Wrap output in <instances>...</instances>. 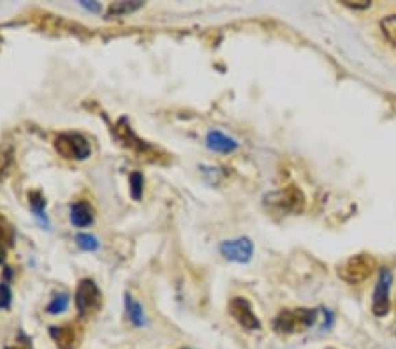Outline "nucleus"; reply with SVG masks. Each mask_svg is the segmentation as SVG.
I'll use <instances>...</instances> for the list:
<instances>
[{
    "label": "nucleus",
    "instance_id": "f257e3e1",
    "mask_svg": "<svg viewBox=\"0 0 396 349\" xmlns=\"http://www.w3.org/2000/svg\"><path fill=\"white\" fill-rule=\"evenodd\" d=\"M317 321V311L312 308H294V311H282L273 319V328L279 333L305 332Z\"/></svg>",
    "mask_w": 396,
    "mask_h": 349
},
{
    "label": "nucleus",
    "instance_id": "f03ea898",
    "mask_svg": "<svg viewBox=\"0 0 396 349\" xmlns=\"http://www.w3.org/2000/svg\"><path fill=\"white\" fill-rule=\"evenodd\" d=\"M55 148L65 159L85 161L92 154V146L89 139L80 133H62L55 139Z\"/></svg>",
    "mask_w": 396,
    "mask_h": 349
},
{
    "label": "nucleus",
    "instance_id": "7ed1b4c3",
    "mask_svg": "<svg viewBox=\"0 0 396 349\" xmlns=\"http://www.w3.org/2000/svg\"><path fill=\"white\" fill-rule=\"evenodd\" d=\"M373 270H375V260L366 254H360V256H352L351 260L345 261L340 267L338 275L347 284H361L372 275Z\"/></svg>",
    "mask_w": 396,
    "mask_h": 349
},
{
    "label": "nucleus",
    "instance_id": "20e7f679",
    "mask_svg": "<svg viewBox=\"0 0 396 349\" xmlns=\"http://www.w3.org/2000/svg\"><path fill=\"white\" fill-rule=\"evenodd\" d=\"M74 302H76L78 313H80L81 316H89V314L95 313V311L101 307V289H99V286L95 284L92 279H83L80 284H78Z\"/></svg>",
    "mask_w": 396,
    "mask_h": 349
},
{
    "label": "nucleus",
    "instance_id": "39448f33",
    "mask_svg": "<svg viewBox=\"0 0 396 349\" xmlns=\"http://www.w3.org/2000/svg\"><path fill=\"white\" fill-rule=\"evenodd\" d=\"M393 275L388 268H382L379 275V282L373 291V302H372V313L377 317H382L389 313L391 302H389V289H391Z\"/></svg>",
    "mask_w": 396,
    "mask_h": 349
},
{
    "label": "nucleus",
    "instance_id": "423d86ee",
    "mask_svg": "<svg viewBox=\"0 0 396 349\" xmlns=\"http://www.w3.org/2000/svg\"><path fill=\"white\" fill-rule=\"evenodd\" d=\"M220 252L226 260L233 261V263H248L252 260V254H254V244L247 236L227 240V242L220 244Z\"/></svg>",
    "mask_w": 396,
    "mask_h": 349
},
{
    "label": "nucleus",
    "instance_id": "0eeeda50",
    "mask_svg": "<svg viewBox=\"0 0 396 349\" xmlns=\"http://www.w3.org/2000/svg\"><path fill=\"white\" fill-rule=\"evenodd\" d=\"M229 313L235 317L236 323L247 330H259L261 328V321L255 316L254 308L251 302L242 297H236L229 302Z\"/></svg>",
    "mask_w": 396,
    "mask_h": 349
},
{
    "label": "nucleus",
    "instance_id": "6e6552de",
    "mask_svg": "<svg viewBox=\"0 0 396 349\" xmlns=\"http://www.w3.org/2000/svg\"><path fill=\"white\" fill-rule=\"evenodd\" d=\"M270 198L271 203L277 205V207L283 212H299L303 208V196H301V192H299L298 189H294V187H289L286 191L275 192V194H271Z\"/></svg>",
    "mask_w": 396,
    "mask_h": 349
},
{
    "label": "nucleus",
    "instance_id": "1a4fd4ad",
    "mask_svg": "<svg viewBox=\"0 0 396 349\" xmlns=\"http://www.w3.org/2000/svg\"><path fill=\"white\" fill-rule=\"evenodd\" d=\"M207 146L218 154H233L235 150H238L240 143L220 131H210L207 134Z\"/></svg>",
    "mask_w": 396,
    "mask_h": 349
},
{
    "label": "nucleus",
    "instance_id": "9d476101",
    "mask_svg": "<svg viewBox=\"0 0 396 349\" xmlns=\"http://www.w3.org/2000/svg\"><path fill=\"white\" fill-rule=\"evenodd\" d=\"M49 335L60 349H74L80 341V335L73 328V325L53 326V328H49Z\"/></svg>",
    "mask_w": 396,
    "mask_h": 349
},
{
    "label": "nucleus",
    "instance_id": "9b49d317",
    "mask_svg": "<svg viewBox=\"0 0 396 349\" xmlns=\"http://www.w3.org/2000/svg\"><path fill=\"white\" fill-rule=\"evenodd\" d=\"M71 223L76 227H89L93 223V210L85 201H78L71 207Z\"/></svg>",
    "mask_w": 396,
    "mask_h": 349
},
{
    "label": "nucleus",
    "instance_id": "f8f14e48",
    "mask_svg": "<svg viewBox=\"0 0 396 349\" xmlns=\"http://www.w3.org/2000/svg\"><path fill=\"white\" fill-rule=\"evenodd\" d=\"M126 311H127V317H129V321L134 326L141 328V326L146 325V314H145V311H143L141 304L134 300L132 295H129V293L126 295Z\"/></svg>",
    "mask_w": 396,
    "mask_h": 349
},
{
    "label": "nucleus",
    "instance_id": "ddd939ff",
    "mask_svg": "<svg viewBox=\"0 0 396 349\" xmlns=\"http://www.w3.org/2000/svg\"><path fill=\"white\" fill-rule=\"evenodd\" d=\"M139 8H143V2H115V4L109 5L108 18L126 16V14L138 11Z\"/></svg>",
    "mask_w": 396,
    "mask_h": 349
},
{
    "label": "nucleus",
    "instance_id": "4468645a",
    "mask_svg": "<svg viewBox=\"0 0 396 349\" xmlns=\"http://www.w3.org/2000/svg\"><path fill=\"white\" fill-rule=\"evenodd\" d=\"M69 300H71V297L67 295V293H58V295H55V297L51 298V302H49L46 311H48V314H51V316L65 313L67 307H69Z\"/></svg>",
    "mask_w": 396,
    "mask_h": 349
},
{
    "label": "nucleus",
    "instance_id": "2eb2a0df",
    "mask_svg": "<svg viewBox=\"0 0 396 349\" xmlns=\"http://www.w3.org/2000/svg\"><path fill=\"white\" fill-rule=\"evenodd\" d=\"M380 30L384 37L396 48V14H389L380 21Z\"/></svg>",
    "mask_w": 396,
    "mask_h": 349
},
{
    "label": "nucleus",
    "instance_id": "dca6fc26",
    "mask_svg": "<svg viewBox=\"0 0 396 349\" xmlns=\"http://www.w3.org/2000/svg\"><path fill=\"white\" fill-rule=\"evenodd\" d=\"M76 244L81 251L86 252L97 251L99 249V240L93 235H90V233H80V235L76 236Z\"/></svg>",
    "mask_w": 396,
    "mask_h": 349
},
{
    "label": "nucleus",
    "instance_id": "f3484780",
    "mask_svg": "<svg viewBox=\"0 0 396 349\" xmlns=\"http://www.w3.org/2000/svg\"><path fill=\"white\" fill-rule=\"evenodd\" d=\"M129 183H130V196H132V199H136V201H139L143 196V183H145V180H143V174L141 173H132L130 174L129 179Z\"/></svg>",
    "mask_w": 396,
    "mask_h": 349
},
{
    "label": "nucleus",
    "instance_id": "a211bd4d",
    "mask_svg": "<svg viewBox=\"0 0 396 349\" xmlns=\"http://www.w3.org/2000/svg\"><path fill=\"white\" fill-rule=\"evenodd\" d=\"M11 302H12L11 288H9L8 284H0V311L9 308Z\"/></svg>",
    "mask_w": 396,
    "mask_h": 349
},
{
    "label": "nucleus",
    "instance_id": "6ab92c4d",
    "mask_svg": "<svg viewBox=\"0 0 396 349\" xmlns=\"http://www.w3.org/2000/svg\"><path fill=\"white\" fill-rule=\"evenodd\" d=\"M5 349H32V344H30V341L27 337H23V335H20V337L16 339V342L12 346H8Z\"/></svg>",
    "mask_w": 396,
    "mask_h": 349
},
{
    "label": "nucleus",
    "instance_id": "aec40b11",
    "mask_svg": "<svg viewBox=\"0 0 396 349\" xmlns=\"http://www.w3.org/2000/svg\"><path fill=\"white\" fill-rule=\"evenodd\" d=\"M81 5L85 9H90V11H101V5L93 4V2H81Z\"/></svg>",
    "mask_w": 396,
    "mask_h": 349
},
{
    "label": "nucleus",
    "instance_id": "412c9836",
    "mask_svg": "<svg viewBox=\"0 0 396 349\" xmlns=\"http://www.w3.org/2000/svg\"><path fill=\"white\" fill-rule=\"evenodd\" d=\"M4 254H5L4 242H2V240H0V263H2V260H4Z\"/></svg>",
    "mask_w": 396,
    "mask_h": 349
}]
</instances>
